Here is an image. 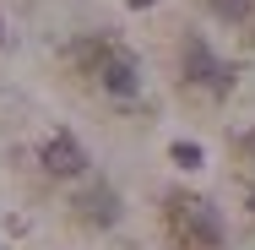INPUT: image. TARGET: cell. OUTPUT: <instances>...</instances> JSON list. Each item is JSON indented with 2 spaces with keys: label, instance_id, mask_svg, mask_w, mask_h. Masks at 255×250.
Here are the masks:
<instances>
[{
  "label": "cell",
  "instance_id": "cell-8",
  "mask_svg": "<svg viewBox=\"0 0 255 250\" xmlns=\"http://www.w3.org/2000/svg\"><path fill=\"white\" fill-rule=\"evenodd\" d=\"M250 212H255V191H250Z\"/></svg>",
  "mask_w": 255,
  "mask_h": 250
},
{
  "label": "cell",
  "instance_id": "cell-5",
  "mask_svg": "<svg viewBox=\"0 0 255 250\" xmlns=\"http://www.w3.org/2000/svg\"><path fill=\"white\" fill-rule=\"evenodd\" d=\"M212 11L228 16V22H245V16H250V0H212Z\"/></svg>",
  "mask_w": 255,
  "mask_h": 250
},
{
  "label": "cell",
  "instance_id": "cell-3",
  "mask_svg": "<svg viewBox=\"0 0 255 250\" xmlns=\"http://www.w3.org/2000/svg\"><path fill=\"white\" fill-rule=\"evenodd\" d=\"M93 54H98V82H103V93L109 98H120V103H130L136 93H141V76H136V54H125L120 44H93Z\"/></svg>",
  "mask_w": 255,
  "mask_h": 250
},
{
  "label": "cell",
  "instance_id": "cell-4",
  "mask_svg": "<svg viewBox=\"0 0 255 250\" xmlns=\"http://www.w3.org/2000/svg\"><path fill=\"white\" fill-rule=\"evenodd\" d=\"M38 163L49 169L54 180H82V174H87V147H82L76 136H49V142L38 147Z\"/></svg>",
  "mask_w": 255,
  "mask_h": 250
},
{
  "label": "cell",
  "instance_id": "cell-6",
  "mask_svg": "<svg viewBox=\"0 0 255 250\" xmlns=\"http://www.w3.org/2000/svg\"><path fill=\"white\" fill-rule=\"evenodd\" d=\"M174 163L179 169H201V147L196 142H174Z\"/></svg>",
  "mask_w": 255,
  "mask_h": 250
},
{
  "label": "cell",
  "instance_id": "cell-7",
  "mask_svg": "<svg viewBox=\"0 0 255 250\" xmlns=\"http://www.w3.org/2000/svg\"><path fill=\"white\" fill-rule=\"evenodd\" d=\"M239 158H245V163H255V131H245V136H239Z\"/></svg>",
  "mask_w": 255,
  "mask_h": 250
},
{
  "label": "cell",
  "instance_id": "cell-1",
  "mask_svg": "<svg viewBox=\"0 0 255 250\" xmlns=\"http://www.w3.org/2000/svg\"><path fill=\"white\" fill-rule=\"evenodd\" d=\"M163 229L185 250H217L223 245V218L212 212V201L190 196V191H174L163 201Z\"/></svg>",
  "mask_w": 255,
  "mask_h": 250
},
{
  "label": "cell",
  "instance_id": "cell-2",
  "mask_svg": "<svg viewBox=\"0 0 255 250\" xmlns=\"http://www.w3.org/2000/svg\"><path fill=\"white\" fill-rule=\"evenodd\" d=\"M185 87L201 93V98H223V93L234 87V65L217 60L206 44H190V49H185Z\"/></svg>",
  "mask_w": 255,
  "mask_h": 250
}]
</instances>
